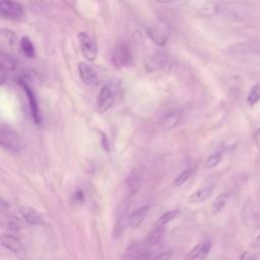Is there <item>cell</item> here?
<instances>
[{"mask_svg": "<svg viewBox=\"0 0 260 260\" xmlns=\"http://www.w3.org/2000/svg\"><path fill=\"white\" fill-rule=\"evenodd\" d=\"M120 94V83L116 79L108 81L102 86L96 98V111L105 113L111 109Z\"/></svg>", "mask_w": 260, "mask_h": 260, "instance_id": "cell-1", "label": "cell"}, {"mask_svg": "<svg viewBox=\"0 0 260 260\" xmlns=\"http://www.w3.org/2000/svg\"><path fill=\"white\" fill-rule=\"evenodd\" d=\"M0 144L5 150L13 153L20 152L23 149V142L18 133L5 124L0 127Z\"/></svg>", "mask_w": 260, "mask_h": 260, "instance_id": "cell-2", "label": "cell"}, {"mask_svg": "<svg viewBox=\"0 0 260 260\" xmlns=\"http://www.w3.org/2000/svg\"><path fill=\"white\" fill-rule=\"evenodd\" d=\"M132 51L128 44L121 43L116 46L112 54V63L116 68H123L132 62Z\"/></svg>", "mask_w": 260, "mask_h": 260, "instance_id": "cell-3", "label": "cell"}, {"mask_svg": "<svg viewBox=\"0 0 260 260\" xmlns=\"http://www.w3.org/2000/svg\"><path fill=\"white\" fill-rule=\"evenodd\" d=\"M0 13L7 19H20L24 13L22 6L14 0H0Z\"/></svg>", "mask_w": 260, "mask_h": 260, "instance_id": "cell-4", "label": "cell"}, {"mask_svg": "<svg viewBox=\"0 0 260 260\" xmlns=\"http://www.w3.org/2000/svg\"><path fill=\"white\" fill-rule=\"evenodd\" d=\"M77 40L83 57L87 61H93L98 56V47L93 40L85 32H79Z\"/></svg>", "mask_w": 260, "mask_h": 260, "instance_id": "cell-5", "label": "cell"}, {"mask_svg": "<svg viewBox=\"0 0 260 260\" xmlns=\"http://www.w3.org/2000/svg\"><path fill=\"white\" fill-rule=\"evenodd\" d=\"M148 37L158 46L166 45L169 39V26L165 22H156L146 28Z\"/></svg>", "mask_w": 260, "mask_h": 260, "instance_id": "cell-6", "label": "cell"}, {"mask_svg": "<svg viewBox=\"0 0 260 260\" xmlns=\"http://www.w3.org/2000/svg\"><path fill=\"white\" fill-rule=\"evenodd\" d=\"M78 74L83 83L88 86H96L100 83L98 72L87 63L80 62L78 64Z\"/></svg>", "mask_w": 260, "mask_h": 260, "instance_id": "cell-7", "label": "cell"}, {"mask_svg": "<svg viewBox=\"0 0 260 260\" xmlns=\"http://www.w3.org/2000/svg\"><path fill=\"white\" fill-rule=\"evenodd\" d=\"M229 51L235 54H252L259 55L260 54V42L254 40H247L237 44H233Z\"/></svg>", "mask_w": 260, "mask_h": 260, "instance_id": "cell-8", "label": "cell"}, {"mask_svg": "<svg viewBox=\"0 0 260 260\" xmlns=\"http://www.w3.org/2000/svg\"><path fill=\"white\" fill-rule=\"evenodd\" d=\"M19 83H20V85L22 86L23 90L26 93V96H27V100H28L29 109H30V113H31V117H32L35 123L37 125H40L42 123V118H41V115H40V110H39V106H38L36 94H35L34 90L31 89V87L26 83L25 80L20 79Z\"/></svg>", "mask_w": 260, "mask_h": 260, "instance_id": "cell-9", "label": "cell"}, {"mask_svg": "<svg viewBox=\"0 0 260 260\" xmlns=\"http://www.w3.org/2000/svg\"><path fill=\"white\" fill-rule=\"evenodd\" d=\"M149 258V251L146 244H133L129 246L123 254V260H147Z\"/></svg>", "mask_w": 260, "mask_h": 260, "instance_id": "cell-10", "label": "cell"}, {"mask_svg": "<svg viewBox=\"0 0 260 260\" xmlns=\"http://www.w3.org/2000/svg\"><path fill=\"white\" fill-rule=\"evenodd\" d=\"M182 119H183V112L178 109H173L167 112L162 116L160 123L166 130H171L177 127L181 123Z\"/></svg>", "mask_w": 260, "mask_h": 260, "instance_id": "cell-11", "label": "cell"}, {"mask_svg": "<svg viewBox=\"0 0 260 260\" xmlns=\"http://www.w3.org/2000/svg\"><path fill=\"white\" fill-rule=\"evenodd\" d=\"M211 245L209 242H203L195 246L186 256L185 260H204L210 251Z\"/></svg>", "mask_w": 260, "mask_h": 260, "instance_id": "cell-12", "label": "cell"}, {"mask_svg": "<svg viewBox=\"0 0 260 260\" xmlns=\"http://www.w3.org/2000/svg\"><path fill=\"white\" fill-rule=\"evenodd\" d=\"M1 244L4 248L12 253H19L22 250L20 240L11 234H3L1 236Z\"/></svg>", "mask_w": 260, "mask_h": 260, "instance_id": "cell-13", "label": "cell"}, {"mask_svg": "<svg viewBox=\"0 0 260 260\" xmlns=\"http://www.w3.org/2000/svg\"><path fill=\"white\" fill-rule=\"evenodd\" d=\"M20 213L24 220L29 224H41L44 222L43 216L30 206H22L20 208Z\"/></svg>", "mask_w": 260, "mask_h": 260, "instance_id": "cell-14", "label": "cell"}, {"mask_svg": "<svg viewBox=\"0 0 260 260\" xmlns=\"http://www.w3.org/2000/svg\"><path fill=\"white\" fill-rule=\"evenodd\" d=\"M16 66H17V62L13 57L6 54L5 52L1 53V83L4 82L6 73L14 70Z\"/></svg>", "mask_w": 260, "mask_h": 260, "instance_id": "cell-15", "label": "cell"}, {"mask_svg": "<svg viewBox=\"0 0 260 260\" xmlns=\"http://www.w3.org/2000/svg\"><path fill=\"white\" fill-rule=\"evenodd\" d=\"M149 210V206L148 205H145V206H142L138 209H136L135 211H133L129 218H128V223L129 225L132 228V229H136L138 226H140V224L143 222L147 212Z\"/></svg>", "mask_w": 260, "mask_h": 260, "instance_id": "cell-16", "label": "cell"}, {"mask_svg": "<svg viewBox=\"0 0 260 260\" xmlns=\"http://www.w3.org/2000/svg\"><path fill=\"white\" fill-rule=\"evenodd\" d=\"M213 192V187L211 186H208V187H204L202 189H199L197 190L196 192L192 193L188 199H187V202L188 203H191V204H198V203H201L205 200H207L211 194Z\"/></svg>", "mask_w": 260, "mask_h": 260, "instance_id": "cell-17", "label": "cell"}, {"mask_svg": "<svg viewBox=\"0 0 260 260\" xmlns=\"http://www.w3.org/2000/svg\"><path fill=\"white\" fill-rule=\"evenodd\" d=\"M141 180H142L141 173L137 170L133 171L129 175L126 183H127V188L131 194H134L139 190L140 185H141Z\"/></svg>", "mask_w": 260, "mask_h": 260, "instance_id": "cell-18", "label": "cell"}, {"mask_svg": "<svg viewBox=\"0 0 260 260\" xmlns=\"http://www.w3.org/2000/svg\"><path fill=\"white\" fill-rule=\"evenodd\" d=\"M165 234V228L164 226H155L153 228L146 236L145 238V244L146 246H153L155 244H157L162 236Z\"/></svg>", "mask_w": 260, "mask_h": 260, "instance_id": "cell-19", "label": "cell"}, {"mask_svg": "<svg viewBox=\"0 0 260 260\" xmlns=\"http://www.w3.org/2000/svg\"><path fill=\"white\" fill-rule=\"evenodd\" d=\"M19 48L24 56L28 58H32L35 56L36 50L32 42L27 37H22L19 41Z\"/></svg>", "mask_w": 260, "mask_h": 260, "instance_id": "cell-20", "label": "cell"}, {"mask_svg": "<svg viewBox=\"0 0 260 260\" xmlns=\"http://www.w3.org/2000/svg\"><path fill=\"white\" fill-rule=\"evenodd\" d=\"M260 102V84H255L251 87L247 96V103L249 106H254Z\"/></svg>", "mask_w": 260, "mask_h": 260, "instance_id": "cell-21", "label": "cell"}, {"mask_svg": "<svg viewBox=\"0 0 260 260\" xmlns=\"http://www.w3.org/2000/svg\"><path fill=\"white\" fill-rule=\"evenodd\" d=\"M228 194H220L218 196H216L213 201H212V204H211V209L213 212H218L220 211L226 204V201H228Z\"/></svg>", "mask_w": 260, "mask_h": 260, "instance_id": "cell-22", "label": "cell"}, {"mask_svg": "<svg viewBox=\"0 0 260 260\" xmlns=\"http://www.w3.org/2000/svg\"><path fill=\"white\" fill-rule=\"evenodd\" d=\"M179 214L178 210H173V211H168L164 213L161 216L158 217L157 221L155 222V226H165L168 222L173 220L175 217H177Z\"/></svg>", "mask_w": 260, "mask_h": 260, "instance_id": "cell-23", "label": "cell"}, {"mask_svg": "<svg viewBox=\"0 0 260 260\" xmlns=\"http://www.w3.org/2000/svg\"><path fill=\"white\" fill-rule=\"evenodd\" d=\"M221 157H222V151H215L207 157L204 165L208 169L214 168L219 164V161L221 160Z\"/></svg>", "mask_w": 260, "mask_h": 260, "instance_id": "cell-24", "label": "cell"}, {"mask_svg": "<svg viewBox=\"0 0 260 260\" xmlns=\"http://www.w3.org/2000/svg\"><path fill=\"white\" fill-rule=\"evenodd\" d=\"M192 174H193V170H192V169H187V170L183 171V172L177 177V179L175 180V182H174L175 186H181V185H183L186 181H188V180L190 179V177L192 176Z\"/></svg>", "mask_w": 260, "mask_h": 260, "instance_id": "cell-25", "label": "cell"}, {"mask_svg": "<svg viewBox=\"0 0 260 260\" xmlns=\"http://www.w3.org/2000/svg\"><path fill=\"white\" fill-rule=\"evenodd\" d=\"M6 224H7V228H8L9 230H13V231L19 230V229L21 228V223H20L19 219H18L17 217L13 216V215L7 217Z\"/></svg>", "mask_w": 260, "mask_h": 260, "instance_id": "cell-26", "label": "cell"}, {"mask_svg": "<svg viewBox=\"0 0 260 260\" xmlns=\"http://www.w3.org/2000/svg\"><path fill=\"white\" fill-rule=\"evenodd\" d=\"M1 35L2 37L10 44V46H14L16 43V35L14 32H12L11 30L8 29H1Z\"/></svg>", "mask_w": 260, "mask_h": 260, "instance_id": "cell-27", "label": "cell"}, {"mask_svg": "<svg viewBox=\"0 0 260 260\" xmlns=\"http://www.w3.org/2000/svg\"><path fill=\"white\" fill-rule=\"evenodd\" d=\"M173 256L172 251H165L159 253L158 255H156L152 260H170Z\"/></svg>", "mask_w": 260, "mask_h": 260, "instance_id": "cell-28", "label": "cell"}, {"mask_svg": "<svg viewBox=\"0 0 260 260\" xmlns=\"http://www.w3.org/2000/svg\"><path fill=\"white\" fill-rule=\"evenodd\" d=\"M240 260H254V257H253V255L250 252L245 251L240 256Z\"/></svg>", "mask_w": 260, "mask_h": 260, "instance_id": "cell-29", "label": "cell"}, {"mask_svg": "<svg viewBox=\"0 0 260 260\" xmlns=\"http://www.w3.org/2000/svg\"><path fill=\"white\" fill-rule=\"evenodd\" d=\"M254 138H255V142H256V144H257L258 148L260 149V129L255 133Z\"/></svg>", "mask_w": 260, "mask_h": 260, "instance_id": "cell-30", "label": "cell"}, {"mask_svg": "<svg viewBox=\"0 0 260 260\" xmlns=\"http://www.w3.org/2000/svg\"><path fill=\"white\" fill-rule=\"evenodd\" d=\"M253 246L256 247V248H258V249H260V235H258V236L254 239V241H253Z\"/></svg>", "mask_w": 260, "mask_h": 260, "instance_id": "cell-31", "label": "cell"}, {"mask_svg": "<svg viewBox=\"0 0 260 260\" xmlns=\"http://www.w3.org/2000/svg\"><path fill=\"white\" fill-rule=\"evenodd\" d=\"M65 4L69 5V6H74L75 4V0H62Z\"/></svg>", "mask_w": 260, "mask_h": 260, "instance_id": "cell-32", "label": "cell"}, {"mask_svg": "<svg viewBox=\"0 0 260 260\" xmlns=\"http://www.w3.org/2000/svg\"><path fill=\"white\" fill-rule=\"evenodd\" d=\"M155 1H157V2H159V3H165V4H167V3H173V2H175V1H177V0H155Z\"/></svg>", "mask_w": 260, "mask_h": 260, "instance_id": "cell-33", "label": "cell"}]
</instances>
